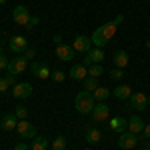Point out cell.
Listing matches in <instances>:
<instances>
[{
	"instance_id": "d590c367",
	"label": "cell",
	"mask_w": 150,
	"mask_h": 150,
	"mask_svg": "<svg viewBox=\"0 0 150 150\" xmlns=\"http://www.w3.org/2000/svg\"><path fill=\"white\" fill-rule=\"evenodd\" d=\"M14 150H30V148H28V146H26L24 142H18V144L14 146Z\"/></svg>"
},
{
	"instance_id": "1f68e13d",
	"label": "cell",
	"mask_w": 150,
	"mask_h": 150,
	"mask_svg": "<svg viewBox=\"0 0 150 150\" xmlns=\"http://www.w3.org/2000/svg\"><path fill=\"white\" fill-rule=\"evenodd\" d=\"M10 88V84L6 82V76H0V92H6Z\"/></svg>"
},
{
	"instance_id": "5bb4252c",
	"label": "cell",
	"mask_w": 150,
	"mask_h": 150,
	"mask_svg": "<svg viewBox=\"0 0 150 150\" xmlns=\"http://www.w3.org/2000/svg\"><path fill=\"white\" fill-rule=\"evenodd\" d=\"M74 48L68 46V44H58L56 46V56L58 60H62V62H70V60H74Z\"/></svg>"
},
{
	"instance_id": "4316f807",
	"label": "cell",
	"mask_w": 150,
	"mask_h": 150,
	"mask_svg": "<svg viewBox=\"0 0 150 150\" xmlns=\"http://www.w3.org/2000/svg\"><path fill=\"white\" fill-rule=\"evenodd\" d=\"M14 114H16V118H18V120H26V118H28V110H26L24 106H16Z\"/></svg>"
},
{
	"instance_id": "83f0119b",
	"label": "cell",
	"mask_w": 150,
	"mask_h": 150,
	"mask_svg": "<svg viewBox=\"0 0 150 150\" xmlns=\"http://www.w3.org/2000/svg\"><path fill=\"white\" fill-rule=\"evenodd\" d=\"M122 76H124L122 68H114V70H110V78H112V80H120Z\"/></svg>"
},
{
	"instance_id": "484cf974",
	"label": "cell",
	"mask_w": 150,
	"mask_h": 150,
	"mask_svg": "<svg viewBox=\"0 0 150 150\" xmlns=\"http://www.w3.org/2000/svg\"><path fill=\"white\" fill-rule=\"evenodd\" d=\"M50 148L52 150H64L66 148V138L64 136H56V138L50 142Z\"/></svg>"
},
{
	"instance_id": "5b68a950",
	"label": "cell",
	"mask_w": 150,
	"mask_h": 150,
	"mask_svg": "<svg viewBox=\"0 0 150 150\" xmlns=\"http://www.w3.org/2000/svg\"><path fill=\"white\" fill-rule=\"evenodd\" d=\"M30 70H32V74H34L36 78H40V80H46L52 76V72L48 68L46 62H40V60H32V64H30Z\"/></svg>"
},
{
	"instance_id": "ac0fdd59",
	"label": "cell",
	"mask_w": 150,
	"mask_h": 150,
	"mask_svg": "<svg viewBox=\"0 0 150 150\" xmlns=\"http://www.w3.org/2000/svg\"><path fill=\"white\" fill-rule=\"evenodd\" d=\"M2 130L4 132H10V130H16V126H18V118H16V114L14 112H10V114H4V118H2Z\"/></svg>"
},
{
	"instance_id": "9c48e42d",
	"label": "cell",
	"mask_w": 150,
	"mask_h": 150,
	"mask_svg": "<svg viewBox=\"0 0 150 150\" xmlns=\"http://www.w3.org/2000/svg\"><path fill=\"white\" fill-rule=\"evenodd\" d=\"M138 144V134H132V132H122L118 136V146L122 150H132Z\"/></svg>"
},
{
	"instance_id": "3957f363",
	"label": "cell",
	"mask_w": 150,
	"mask_h": 150,
	"mask_svg": "<svg viewBox=\"0 0 150 150\" xmlns=\"http://www.w3.org/2000/svg\"><path fill=\"white\" fill-rule=\"evenodd\" d=\"M30 18H32V14L28 12L26 6H16L12 10V20L18 24V26H22V28H26V24L30 22Z\"/></svg>"
},
{
	"instance_id": "60d3db41",
	"label": "cell",
	"mask_w": 150,
	"mask_h": 150,
	"mask_svg": "<svg viewBox=\"0 0 150 150\" xmlns=\"http://www.w3.org/2000/svg\"><path fill=\"white\" fill-rule=\"evenodd\" d=\"M0 54H2V44H0Z\"/></svg>"
},
{
	"instance_id": "44dd1931",
	"label": "cell",
	"mask_w": 150,
	"mask_h": 150,
	"mask_svg": "<svg viewBox=\"0 0 150 150\" xmlns=\"http://www.w3.org/2000/svg\"><path fill=\"white\" fill-rule=\"evenodd\" d=\"M114 66L116 68H126L128 66V52L126 50H116L114 52Z\"/></svg>"
},
{
	"instance_id": "ffe728a7",
	"label": "cell",
	"mask_w": 150,
	"mask_h": 150,
	"mask_svg": "<svg viewBox=\"0 0 150 150\" xmlns=\"http://www.w3.org/2000/svg\"><path fill=\"white\" fill-rule=\"evenodd\" d=\"M142 130H144L142 118H140V116H132V118L128 120V132H132V134H142Z\"/></svg>"
},
{
	"instance_id": "52a82bcc",
	"label": "cell",
	"mask_w": 150,
	"mask_h": 150,
	"mask_svg": "<svg viewBox=\"0 0 150 150\" xmlns=\"http://www.w3.org/2000/svg\"><path fill=\"white\" fill-rule=\"evenodd\" d=\"M90 116H92L94 122H104V120L110 118V106L106 102H96V106H94V110H92Z\"/></svg>"
},
{
	"instance_id": "603a6c76",
	"label": "cell",
	"mask_w": 150,
	"mask_h": 150,
	"mask_svg": "<svg viewBox=\"0 0 150 150\" xmlns=\"http://www.w3.org/2000/svg\"><path fill=\"white\" fill-rule=\"evenodd\" d=\"M110 94H112V92H110L108 88H104V86H98V88H96V90L92 92V96H94V100H96V102H104V100H106Z\"/></svg>"
},
{
	"instance_id": "ab89813d",
	"label": "cell",
	"mask_w": 150,
	"mask_h": 150,
	"mask_svg": "<svg viewBox=\"0 0 150 150\" xmlns=\"http://www.w3.org/2000/svg\"><path fill=\"white\" fill-rule=\"evenodd\" d=\"M4 2H6V0H0V4H4Z\"/></svg>"
},
{
	"instance_id": "d4e9b609",
	"label": "cell",
	"mask_w": 150,
	"mask_h": 150,
	"mask_svg": "<svg viewBox=\"0 0 150 150\" xmlns=\"http://www.w3.org/2000/svg\"><path fill=\"white\" fill-rule=\"evenodd\" d=\"M102 74H104V66L102 64H92V66H88V76L98 78V76H102Z\"/></svg>"
},
{
	"instance_id": "30bf717a",
	"label": "cell",
	"mask_w": 150,
	"mask_h": 150,
	"mask_svg": "<svg viewBox=\"0 0 150 150\" xmlns=\"http://www.w3.org/2000/svg\"><path fill=\"white\" fill-rule=\"evenodd\" d=\"M16 132H18L22 138H36V126H34V124H30L28 120H18Z\"/></svg>"
},
{
	"instance_id": "f1b7e54d",
	"label": "cell",
	"mask_w": 150,
	"mask_h": 150,
	"mask_svg": "<svg viewBox=\"0 0 150 150\" xmlns=\"http://www.w3.org/2000/svg\"><path fill=\"white\" fill-rule=\"evenodd\" d=\"M50 78H54V80H56V82H64V78H66V74H64L62 70H54Z\"/></svg>"
},
{
	"instance_id": "f546056e",
	"label": "cell",
	"mask_w": 150,
	"mask_h": 150,
	"mask_svg": "<svg viewBox=\"0 0 150 150\" xmlns=\"http://www.w3.org/2000/svg\"><path fill=\"white\" fill-rule=\"evenodd\" d=\"M38 24H40V18H38V16H32V18H30V22L26 24V30H34Z\"/></svg>"
},
{
	"instance_id": "7402d4cb",
	"label": "cell",
	"mask_w": 150,
	"mask_h": 150,
	"mask_svg": "<svg viewBox=\"0 0 150 150\" xmlns=\"http://www.w3.org/2000/svg\"><path fill=\"white\" fill-rule=\"evenodd\" d=\"M48 146H50V140L46 136H36V140L32 142L30 150H48Z\"/></svg>"
},
{
	"instance_id": "f35d334b",
	"label": "cell",
	"mask_w": 150,
	"mask_h": 150,
	"mask_svg": "<svg viewBox=\"0 0 150 150\" xmlns=\"http://www.w3.org/2000/svg\"><path fill=\"white\" fill-rule=\"evenodd\" d=\"M146 48H150V40H148V42H146Z\"/></svg>"
},
{
	"instance_id": "d6a6232c",
	"label": "cell",
	"mask_w": 150,
	"mask_h": 150,
	"mask_svg": "<svg viewBox=\"0 0 150 150\" xmlns=\"http://www.w3.org/2000/svg\"><path fill=\"white\" fill-rule=\"evenodd\" d=\"M8 62H10V60H6V56H4V54H0V70L8 68Z\"/></svg>"
},
{
	"instance_id": "6da1fadb",
	"label": "cell",
	"mask_w": 150,
	"mask_h": 150,
	"mask_svg": "<svg viewBox=\"0 0 150 150\" xmlns=\"http://www.w3.org/2000/svg\"><path fill=\"white\" fill-rule=\"evenodd\" d=\"M122 22H124V14H118V16L112 18L110 22H106V24H102L100 28H96V30H94V34L90 36V38H92V44L96 48H102L104 44H106V42L116 34V28H118Z\"/></svg>"
},
{
	"instance_id": "8d00e7d4",
	"label": "cell",
	"mask_w": 150,
	"mask_h": 150,
	"mask_svg": "<svg viewBox=\"0 0 150 150\" xmlns=\"http://www.w3.org/2000/svg\"><path fill=\"white\" fill-rule=\"evenodd\" d=\"M54 42H56V44H62V36L56 34V36H54Z\"/></svg>"
},
{
	"instance_id": "e575fe53",
	"label": "cell",
	"mask_w": 150,
	"mask_h": 150,
	"mask_svg": "<svg viewBox=\"0 0 150 150\" xmlns=\"http://www.w3.org/2000/svg\"><path fill=\"white\" fill-rule=\"evenodd\" d=\"M142 136H144V140H150V124H144V130H142Z\"/></svg>"
},
{
	"instance_id": "8992f818",
	"label": "cell",
	"mask_w": 150,
	"mask_h": 150,
	"mask_svg": "<svg viewBox=\"0 0 150 150\" xmlns=\"http://www.w3.org/2000/svg\"><path fill=\"white\" fill-rule=\"evenodd\" d=\"M26 68H28V60H26L22 54H18L16 58H12L10 62H8V68L6 70H8L10 74H16V76H18V74H22Z\"/></svg>"
},
{
	"instance_id": "d6986e66",
	"label": "cell",
	"mask_w": 150,
	"mask_h": 150,
	"mask_svg": "<svg viewBox=\"0 0 150 150\" xmlns=\"http://www.w3.org/2000/svg\"><path fill=\"white\" fill-rule=\"evenodd\" d=\"M84 136H86V142H88V144H98V142L102 140V132H100L98 128H94V126H88L84 130Z\"/></svg>"
},
{
	"instance_id": "74e56055",
	"label": "cell",
	"mask_w": 150,
	"mask_h": 150,
	"mask_svg": "<svg viewBox=\"0 0 150 150\" xmlns=\"http://www.w3.org/2000/svg\"><path fill=\"white\" fill-rule=\"evenodd\" d=\"M142 150H150V140H146V142H144V146H142Z\"/></svg>"
},
{
	"instance_id": "836d02e7",
	"label": "cell",
	"mask_w": 150,
	"mask_h": 150,
	"mask_svg": "<svg viewBox=\"0 0 150 150\" xmlns=\"http://www.w3.org/2000/svg\"><path fill=\"white\" fill-rule=\"evenodd\" d=\"M6 82H8L10 86H16V74H10V72H8V76H6Z\"/></svg>"
},
{
	"instance_id": "2e32d148",
	"label": "cell",
	"mask_w": 150,
	"mask_h": 150,
	"mask_svg": "<svg viewBox=\"0 0 150 150\" xmlns=\"http://www.w3.org/2000/svg\"><path fill=\"white\" fill-rule=\"evenodd\" d=\"M108 128H110L112 132H118V134H122V132H126V128H128V120H124L122 116L110 118V124H108Z\"/></svg>"
},
{
	"instance_id": "7a4b0ae2",
	"label": "cell",
	"mask_w": 150,
	"mask_h": 150,
	"mask_svg": "<svg viewBox=\"0 0 150 150\" xmlns=\"http://www.w3.org/2000/svg\"><path fill=\"white\" fill-rule=\"evenodd\" d=\"M74 106H76V110H78L80 114H92L94 106H96V100H94V96H92L90 92L82 90V92H78V94H76Z\"/></svg>"
},
{
	"instance_id": "e0dca14e",
	"label": "cell",
	"mask_w": 150,
	"mask_h": 150,
	"mask_svg": "<svg viewBox=\"0 0 150 150\" xmlns=\"http://www.w3.org/2000/svg\"><path fill=\"white\" fill-rule=\"evenodd\" d=\"M112 96H114L116 100H128L132 96V88L126 86V84H118L114 90H112Z\"/></svg>"
},
{
	"instance_id": "7bdbcfd3",
	"label": "cell",
	"mask_w": 150,
	"mask_h": 150,
	"mask_svg": "<svg viewBox=\"0 0 150 150\" xmlns=\"http://www.w3.org/2000/svg\"><path fill=\"white\" fill-rule=\"evenodd\" d=\"M146 2H150V0H146Z\"/></svg>"
},
{
	"instance_id": "cb8c5ba5",
	"label": "cell",
	"mask_w": 150,
	"mask_h": 150,
	"mask_svg": "<svg viewBox=\"0 0 150 150\" xmlns=\"http://www.w3.org/2000/svg\"><path fill=\"white\" fill-rule=\"evenodd\" d=\"M84 90H86V92H90L92 94L94 90H96V88H98V78H92V76H88V78H84Z\"/></svg>"
},
{
	"instance_id": "4fadbf2b",
	"label": "cell",
	"mask_w": 150,
	"mask_h": 150,
	"mask_svg": "<svg viewBox=\"0 0 150 150\" xmlns=\"http://www.w3.org/2000/svg\"><path fill=\"white\" fill-rule=\"evenodd\" d=\"M30 94H32V84H28V82H22V84L12 86V96H14V98H18V100L30 98Z\"/></svg>"
},
{
	"instance_id": "7c38bea8",
	"label": "cell",
	"mask_w": 150,
	"mask_h": 150,
	"mask_svg": "<svg viewBox=\"0 0 150 150\" xmlns=\"http://www.w3.org/2000/svg\"><path fill=\"white\" fill-rule=\"evenodd\" d=\"M26 48H28V40H26L24 36H12L10 38V44H8V50H10V52L22 54Z\"/></svg>"
},
{
	"instance_id": "b9f144b4",
	"label": "cell",
	"mask_w": 150,
	"mask_h": 150,
	"mask_svg": "<svg viewBox=\"0 0 150 150\" xmlns=\"http://www.w3.org/2000/svg\"><path fill=\"white\" fill-rule=\"evenodd\" d=\"M148 104H150V98H148Z\"/></svg>"
},
{
	"instance_id": "277c9868",
	"label": "cell",
	"mask_w": 150,
	"mask_h": 150,
	"mask_svg": "<svg viewBox=\"0 0 150 150\" xmlns=\"http://www.w3.org/2000/svg\"><path fill=\"white\" fill-rule=\"evenodd\" d=\"M92 38L86 34H78L74 38V42H72V48H74V52H80V54H86L90 48H92Z\"/></svg>"
},
{
	"instance_id": "ba28073f",
	"label": "cell",
	"mask_w": 150,
	"mask_h": 150,
	"mask_svg": "<svg viewBox=\"0 0 150 150\" xmlns=\"http://www.w3.org/2000/svg\"><path fill=\"white\" fill-rule=\"evenodd\" d=\"M84 66L88 68V66H92V64H100L104 60V50L102 48H96V46H92L86 54H84Z\"/></svg>"
},
{
	"instance_id": "4dcf8cb0",
	"label": "cell",
	"mask_w": 150,
	"mask_h": 150,
	"mask_svg": "<svg viewBox=\"0 0 150 150\" xmlns=\"http://www.w3.org/2000/svg\"><path fill=\"white\" fill-rule=\"evenodd\" d=\"M22 56L26 58V60H32V58L36 56V52H34V48H26V50H24L22 52Z\"/></svg>"
},
{
	"instance_id": "8fae6325",
	"label": "cell",
	"mask_w": 150,
	"mask_h": 150,
	"mask_svg": "<svg viewBox=\"0 0 150 150\" xmlns=\"http://www.w3.org/2000/svg\"><path fill=\"white\" fill-rule=\"evenodd\" d=\"M128 100H130V104H132L134 110H140V112H142V110L148 108V96H146L144 92H134Z\"/></svg>"
},
{
	"instance_id": "9a60e30c",
	"label": "cell",
	"mask_w": 150,
	"mask_h": 150,
	"mask_svg": "<svg viewBox=\"0 0 150 150\" xmlns=\"http://www.w3.org/2000/svg\"><path fill=\"white\" fill-rule=\"evenodd\" d=\"M70 78L72 80H84V78H88V68L84 64H80V62L72 64L70 66Z\"/></svg>"
}]
</instances>
